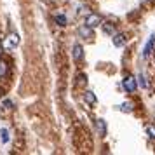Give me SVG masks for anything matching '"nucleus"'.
Segmentation results:
<instances>
[{"label":"nucleus","mask_w":155,"mask_h":155,"mask_svg":"<svg viewBox=\"0 0 155 155\" xmlns=\"http://www.w3.org/2000/svg\"><path fill=\"white\" fill-rule=\"evenodd\" d=\"M78 82L77 84L78 85H84V84H87V77H85V75H78V78H77Z\"/></svg>","instance_id":"16"},{"label":"nucleus","mask_w":155,"mask_h":155,"mask_svg":"<svg viewBox=\"0 0 155 155\" xmlns=\"http://www.w3.org/2000/svg\"><path fill=\"white\" fill-rule=\"evenodd\" d=\"M122 87H124V91H127V92H134L136 89H138V78L133 77V75L124 77V80H122Z\"/></svg>","instance_id":"2"},{"label":"nucleus","mask_w":155,"mask_h":155,"mask_svg":"<svg viewBox=\"0 0 155 155\" xmlns=\"http://www.w3.org/2000/svg\"><path fill=\"white\" fill-rule=\"evenodd\" d=\"M138 82L141 84V87H147V82H145V77L143 75H138Z\"/></svg>","instance_id":"18"},{"label":"nucleus","mask_w":155,"mask_h":155,"mask_svg":"<svg viewBox=\"0 0 155 155\" xmlns=\"http://www.w3.org/2000/svg\"><path fill=\"white\" fill-rule=\"evenodd\" d=\"M2 105L5 106L7 110H11V108H12V101H11V99H4V103H2Z\"/></svg>","instance_id":"17"},{"label":"nucleus","mask_w":155,"mask_h":155,"mask_svg":"<svg viewBox=\"0 0 155 155\" xmlns=\"http://www.w3.org/2000/svg\"><path fill=\"white\" fill-rule=\"evenodd\" d=\"M18 45H19V35L18 33H9L4 38V49L11 51V49H16Z\"/></svg>","instance_id":"1"},{"label":"nucleus","mask_w":155,"mask_h":155,"mask_svg":"<svg viewBox=\"0 0 155 155\" xmlns=\"http://www.w3.org/2000/svg\"><path fill=\"white\" fill-rule=\"evenodd\" d=\"M71 54H73V59H75V61H80V59L84 58V47H82L80 44H75L73 49H71Z\"/></svg>","instance_id":"7"},{"label":"nucleus","mask_w":155,"mask_h":155,"mask_svg":"<svg viewBox=\"0 0 155 155\" xmlns=\"http://www.w3.org/2000/svg\"><path fill=\"white\" fill-rule=\"evenodd\" d=\"M78 35L82 37V38H91L92 37V28L91 26H87V25L84 23V25L78 28Z\"/></svg>","instance_id":"8"},{"label":"nucleus","mask_w":155,"mask_h":155,"mask_svg":"<svg viewBox=\"0 0 155 155\" xmlns=\"http://www.w3.org/2000/svg\"><path fill=\"white\" fill-rule=\"evenodd\" d=\"M96 131L99 133V136H106V122L103 119L96 120Z\"/></svg>","instance_id":"10"},{"label":"nucleus","mask_w":155,"mask_h":155,"mask_svg":"<svg viewBox=\"0 0 155 155\" xmlns=\"http://www.w3.org/2000/svg\"><path fill=\"white\" fill-rule=\"evenodd\" d=\"M153 49H155V35H150L148 42L145 44V47H143V58H148L150 54H152Z\"/></svg>","instance_id":"4"},{"label":"nucleus","mask_w":155,"mask_h":155,"mask_svg":"<svg viewBox=\"0 0 155 155\" xmlns=\"http://www.w3.org/2000/svg\"><path fill=\"white\" fill-rule=\"evenodd\" d=\"M101 23H103V19H101L99 14H87L85 16V25L91 26V28H96V26H99Z\"/></svg>","instance_id":"3"},{"label":"nucleus","mask_w":155,"mask_h":155,"mask_svg":"<svg viewBox=\"0 0 155 155\" xmlns=\"http://www.w3.org/2000/svg\"><path fill=\"white\" fill-rule=\"evenodd\" d=\"M7 75V63L4 59H0V78H4Z\"/></svg>","instance_id":"12"},{"label":"nucleus","mask_w":155,"mask_h":155,"mask_svg":"<svg viewBox=\"0 0 155 155\" xmlns=\"http://www.w3.org/2000/svg\"><path fill=\"white\" fill-rule=\"evenodd\" d=\"M101 26H103V31H105L106 35H115V31H117V26H115V23L113 21L101 23Z\"/></svg>","instance_id":"6"},{"label":"nucleus","mask_w":155,"mask_h":155,"mask_svg":"<svg viewBox=\"0 0 155 155\" xmlns=\"http://www.w3.org/2000/svg\"><path fill=\"white\" fill-rule=\"evenodd\" d=\"M147 134L152 140H155V126H147Z\"/></svg>","instance_id":"15"},{"label":"nucleus","mask_w":155,"mask_h":155,"mask_svg":"<svg viewBox=\"0 0 155 155\" xmlns=\"http://www.w3.org/2000/svg\"><path fill=\"white\" fill-rule=\"evenodd\" d=\"M56 23L59 25V26H66V23H68V19H66V16L64 14H56Z\"/></svg>","instance_id":"11"},{"label":"nucleus","mask_w":155,"mask_h":155,"mask_svg":"<svg viewBox=\"0 0 155 155\" xmlns=\"http://www.w3.org/2000/svg\"><path fill=\"white\" fill-rule=\"evenodd\" d=\"M84 101L87 103V105H96L98 98H96V94H94L92 91H85L84 92Z\"/></svg>","instance_id":"9"},{"label":"nucleus","mask_w":155,"mask_h":155,"mask_svg":"<svg viewBox=\"0 0 155 155\" xmlns=\"http://www.w3.org/2000/svg\"><path fill=\"white\" fill-rule=\"evenodd\" d=\"M0 136H2V143H7L9 141V131L7 129H2V131H0Z\"/></svg>","instance_id":"14"},{"label":"nucleus","mask_w":155,"mask_h":155,"mask_svg":"<svg viewBox=\"0 0 155 155\" xmlns=\"http://www.w3.org/2000/svg\"><path fill=\"white\" fill-rule=\"evenodd\" d=\"M133 108H134V105H133V103H122V105H120V110H122L124 113L133 112Z\"/></svg>","instance_id":"13"},{"label":"nucleus","mask_w":155,"mask_h":155,"mask_svg":"<svg viewBox=\"0 0 155 155\" xmlns=\"http://www.w3.org/2000/svg\"><path fill=\"white\" fill-rule=\"evenodd\" d=\"M112 42L115 47H124L127 44V38L124 33H115V35H112Z\"/></svg>","instance_id":"5"}]
</instances>
